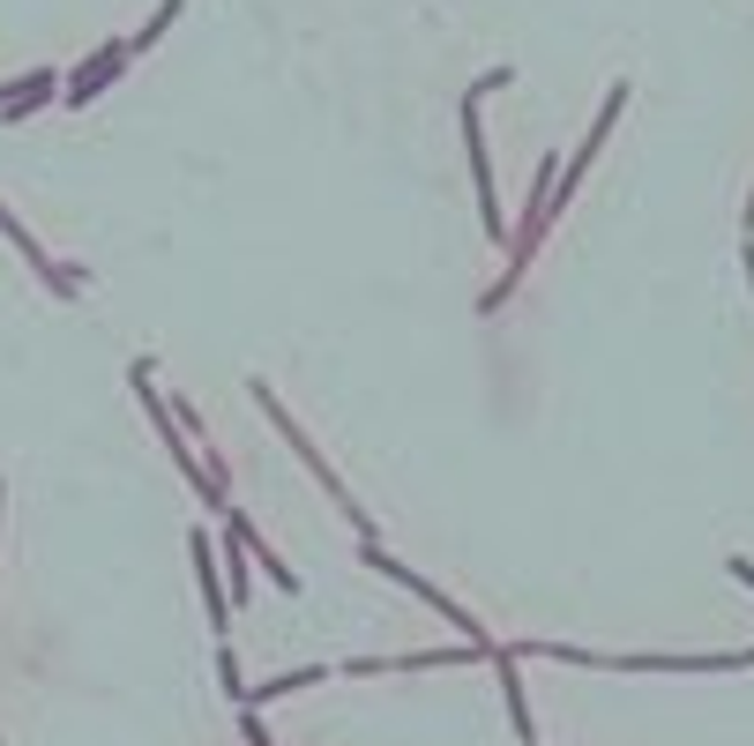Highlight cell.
Segmentation results:
<instances>
[{"mask_svg":"<svg viewBox=\"0 0 754 746\" xmlns=\"http://www.w3.org/2000/svg\"><path fill=\"white\" fill-rule=\"evenodd\" d=\"M254 404H262V411H269V426H277V433L292 441V456H306V470H314V478H322V486H329V493L344 500V515H351V523H367V515H359V500H351V493H344V486H336L329 456H314V441H306V433H299V426H292V411H285L277 396H269V381H254Z\"/></svg>","mask_w":754,"mask_h":746,"instance_id":"1","label":"cell"},{"mask_svg":"<svg viewBox=\"0 0 754 746\" xmlns=\"http://www.w3.org/2000/svg\"><path fill=\"white\" fill-rule=\"evenodd\" d=\"M127 53H135V45H113L105 60H90L83 75H76V97H68V105H90V90H97V83H113V75H120V60H127Z\"/></svg>","mask_w":754,"mask_h":746,"instance_id":"2","label":"cell"},{"mask_svg":"<svg viewBox=\"0 0 754 746\" xmlns=\"http://www.w3.org/2000/svg\"><path fill=\"white\" fill-rule=\"evenodd\" d=\"M732 575H740V582H747V590H754V568H747V560H732Z\"/></svg>","mask_w":754,"mask_h":746,"instance_id":"3","label":"cell"}]
</instances>
